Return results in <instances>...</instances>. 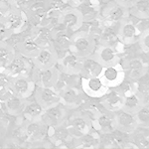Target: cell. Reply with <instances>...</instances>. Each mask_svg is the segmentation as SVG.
Listing matches in <instances>:
<instances>
[{"label":"cell","instance_id":"74e56055","mask_svg":"<svg viewBox=\"0 0 149 149\" xmlns=\"http://www.w3.org/2000/svg\"><path fill=\"white\" fill-rule=\"evenodd\" d=\"M118 86V91L120 92L123 97L129 95V93H133V88H134V84L132 83L130 79L126 78V79H122L121 81L119 83Z\"/></svg>","mask_w":149,"mask_h":149},{"label":"cell","instance_id":"f35d334b","mask_svg":"<svg viewBox=\"0 0 149 149\" xmlns=\"http://www.w3.org/2000/svg\"><path fill=\"white\" fill-rule=\"evenodd\" d=\"M23 37H24L23 32H11L10 34L6 37L5 41L11 47H13L14 49L16 50L18 45L20 44L21 41L23 40Z\"/></svg>","mask_w":149,"mask_h":149},{"label":"cell","instance_id":"f546056e","mask_svg":"<svg viewBox=\"0 0 149 149\" xmlns=\"http://www.w3.org/2000/svg\"><path fill=\"white\" fill-rule=\"evenodd\" d=\"M44 111V109L37 100L26 102V105L23 109L22 116L26 120H33V119H38L41 116V114Z\"/></svg>","mask_w":149,"mask_h":149},{"label":"cell","instance_id":"1f68e13d","mask_svg":"<svg viewBox=\"0 0 149 149\" xmlns=\"http://www.w3.org/2000/svg\"><path fill=\"white\" fill-rule=\"evenodd\" d=\"M135 81L134 86L136 88V93L142 97L149 95V73L145 72Z\"/></svg>","mask_w":149,"mask_h":149},{"label":"cell","instance_id":"e575fe53","mask_svg":"<svg viewBox=\"0 0 149 149\" xmlns=\"http://www.w3.org/2000/svg\"><path fill=\"white\" fill-rule=\"evenodd\" d=\"M50 12L61 13L69 6L68 0H45Z\"/></svg>","mask_w":149,"mask_h":149},{"label":"cell","instance_id":"8d00e7d4","mask_svg":"<svg viewBox=\"0 0 149 149\" xmlns=\"http://www.w3.org/2000/svg\"><path fill=\"white\" fill-rule=\"evenodd\" d=\"M33 0H6L10 8L25 12Z\"/></svg>","mask_w":149,"mask_h":149},{"label":"cell","instance_id":"7402d4cb","mask_svg":"<svg viewBox=\"0 0 149 149\" xmlns=\"http://www.w3.org/2000/svg\"><path fill=\"white\" fill-rule=\"evenodd\" d=\"M53 43L57 52L69 51L72 43V33L67 31L64 27L57 29L56 32H53Z\"/></svg>","mask_w":149,"mask_h":149},{"label":"cell","instance_id":"b9f144b4","mask_svg":"<svg viewBox=\"0 0 149 149\" xmlns=\"http://www.w3.org/2000/svg\"><path fill=\"white\" fill-rule=\"evenodd\" d=\"M11 84V78L8 76L5 71H0V92L10 88Z\"/></svg>","mask_w":149,"mask_h":149},{"label":"cell","instance_id":"60d3db41","mask_svg":"<svg viewBox=\"0 0 149 149\" xmlns=\"http://www.w3.org/2000/svg\"><path fill=\"white\" fill-rule=\"evenodd\" d=\"M139 45L141 47V50L144 52L149 53V30H146L144 32H141L139 36Z\"/></svg>","mask_w":149,"mask_h":149},{"label":"cell","instance_id":"5b68a950","mask_svg":"<svg viewBox=\"0 0 149 149\" xmlns=\"http://www.w3.org/2000/svg\"><path fill=\"white\" fill-rule=\"evenodd\" d=\"M60 23L67 31L73 34L81 28L84 20L80 10L77 7H67L60 13Z\"/></svg>","mask_w":149,"mask_h":149},{"label":"cell","instance_id":"9a60e30c","mask_svg":"<svg viewBox=\"0 0 149 149\" xmlns=\"http://www.w3.org/2000/svg\"><path fill=\"white\" fill-rule=\"evenodd\" d=\"M3 70L11 79L17 76H21V74H28L29 71H30L27 58L23 57L18 53Z\"/></svg>","mask_w":149,"mask_h":149},{"label":"cell","instance_id":"ab89813d","mask_svg":"<svg viewBox=\"0 0 149 149\" xmlns=\"http://www.w3.org/2000/svg\"><path fill=\"white\" fill-rule=\"evenodd\" d=\"M100 144L104 147H113L114 145H116L111 132H102V135L100 138Z\"/></svg>","mask_w":149,"mask_h":149},{"label":"cell","instance_id":"4316f807","mask_svg":"<svg viewBox=\"0 0 149 149\" xmlns=\"http://www.w3.org/2000/svg\"><path fill=\"white\" fill-rule=\"evenodd\" d=\"M125 9H126V7L122 6L121 4L115 2V3L105 7V8L100 9V11L105 10V13L102 14L103 17L105 19H107L109 22L116 23V22H120L122 19H124V16H125Z\"/></svg>","mask_w":149,"mask_h":149},{"label":"cell","instance_id":"4dcf8cb0","mask_svg":"<svg viewBox=\"0 0 149 149\" xmlns=\"http://www.w3.org/2000/svg\"><path fill=\"white\" fill-rule=\"evenodd\" d=\"M142 107V95L137 93H131L124 97L122 109L130 112H135L139 107Z\"/></svg>","mask_w":149,"mask_h":149},{"label":"cell","instance_id":"d6986e66","mask_svg":"<svg viewBox=\"0 0 149 149\" xmlns=\"http://www.w3.org/2000/svg\"><path fill=\"white\" fill-rule=\"evenodd\" d=\"M124 61L125 63L123 64L122 68L124 70L125 76L130 80H137L141 74L145 73V66L142 60L139 59V57L124 60Z\"/></svg>","mask_w":149,"mask_h":149},{"label":"cell","instance_id":"bcb514c9","mask_svg":"<svg viewBox=\"0 0 149 149\" xmlns=\"http://www.w3.org/2000/svg\"><path fill=\"white\" fill-rule=\"evenodd\" d=\"M2 103H3V100H2L1 97H0V109H2Z\"/></svg>","mask_w":149,"mask_h":149},{"label":"cell","instance_id":"7dc6e473","mask_svg":"<svg viewBox=\"0 0 149 149\" xmlns=\"http://www.w3.org/2000/svg\"><path fill=\"white\" fill-rule=\"evenodd\" d=\"M1 1H2V0H0V2H1Z\"/></svg>","mask_w":149,"mask_h":149},{"label":"cell","instance_id":"30bf717a","mask_svg":"<svg viewBox=\"0 0 149 149\" xmlns=\"http://www.w3.org/2000/svg\"><path fill=\"white\" fill-rule=\"evenodd\" d=\"M41 48L42 47L40 46L38 41L36 40L35 36L32 34L31 31H29V32L24 33L23 40L16 48V51H17L18 54L22 55L23 57L27 58V59H32L33 57H35L38 54Z\"/></svg>","mask_w":149,"mask_h":149},{"label":"cell","instance_id":"5bb4252c","mask_svg":"<svg viewBox=\"0 0 149 149\" xmlns=\"http://www.w3.org/2000/svg\"><path fill=\"white\" fill-rule=\"evenodd\" d=\"M123 95L119 91L110 90L100 97V104L104 109L110 112H115L123 107Z\"/></svg>","mask_w":149,"mask_h":149},{"label":"cell","instance_id":"7c38bea8","mask_svg":"<svg viewBox=\"0 0 149 149\" xmlns=\"http://www.w3.org/2000/svg\"><path fill=\"white\" fill-rule=\"evenodd\" d=\"M95 57L97 61L102 65L103 67L111 66V65H117L119 63V57L116 50L113 46L109 45L100 44L95 48L93 52Z\"/></svg>","mask_w":149,"mask_h":149},{"label":"cell","instance_id":"4fadbf2b","mask_svg":"<svg viewBox=\"0 0 149 149\" xmlns=\"http://www.w3.org/2000/svg\"><path fill=\"white\" fill-rule=\"evenodd\" d=\"M114 117L115 122H116V127L125 132L132 133L136 129V127H138L135 114L133 112L121 109L115 111Z\"/></svg>","mask_w":149,"mask_h":149},{"label":"cell","instance_id":"ee69618b","mask_svg":"<svg viewBox=\"0 0 149 149\" xmlns=\"http://www.w3.org/2000/svg\"><path fill=\"white\" fill-rule=\"evenodd\" d=\"M135 1L136 0H116L117 3L121 4L124 7H130L131 5H133Z\"/></svg>","mask_w":149,"mask_h":149},{"label":"cell","instance_id":"83f0119b","mask_svg":"<svg viewBox=\"0 0 149 149\" xmlns=\"http://www.w3.org/2000/svg\"><path fill=\"white\" fill-rule=\"evenodd\" d=\"M95 122L97 129L102 132H111L116 128L114 114L110 115L109 113H100L95 118Z\"/></svg>","mask_w":149,"mask_h":149},{"label":"cell","instance_id":"f6af8a7d","mask_svg":"<svg viewBox=\"0 0 149 149\" xmlns=\"http://www.w3.org/2000/svg\"><path fill=\"white\" fill-rule=\"evenodd\" d=\"M146 135H147V138L149 139V126L147 127V129H146Z\"/></svg>","mask_w":149,"mask_h":149},{"label":"cell","instance_id":"8992f818","mask_svg":"<svg viewBox=\"0 0 149 149\" xmlns=\"http://www.w3.org/2000/svg\"><path fill=\"white\" fill-rule=\"evenodd\" d=\"M32 64L35 68L47 69L57 66L59 61V56L54 46L41 48L38 54L31 59Z\"/></svg>","mask_w":149,"mask_h":149},{"label":"cell","instance_id":"cb8c5ba5","mask_svg":"<svg viewBox=\"0 0 149 149\" xmlns=\"http://www.w3.org/2000/svg\"><path fill=\"white\" fill-rule=\"evenodd\" d=\"M61 100L60 102L64 105L66 109H74L80 105L81 100V95L79 91H77L76 86H70L63 92L60 93Z\"/></svg>","mask_w":149,"mask_h":149},{"label":"cell","instance_id":"6da1fadb","mask_svg":"<svg viewBox=\"0 0 149 149\" xmlns=\"http://www.w3.org/2000/svg\"><path fill=\"white\" fill-rule=\"evenodd\" d=\"M97 44L95 39L92 34L79 30L72 34V43L70 51L76 53L81 57L92 56L95 52Z\"/></svg>","mask_w":149,"mask_h":149},{"label":"cell","instance_id":"7a4b0ae2","mask_svg":"<svg viewBox=\"0 0 149 149\" xmlns=\"http://www.w3.org/2000/svg\"><path fill=\"white\" fill-rule=\"evenodd\" d=\"M60 69L54 66L47 69H38L34 67V71L31 72V79L36 84V86H54L59 78Z\"/></svg>","mask_w":149,"mask_h":149},{"label":"cell","instance_id":"3957f363","mask_svg":"<svg viewBox=\"0 0 149 149\" xmlns=\"http://www.w3.org/2000/svg\"><path fill=\"white\" fill-rule=\"evenodd\" d=\"M10 88L13 93L27 100L34 95L36 84L31 79L30 74H21L11 79Z\"/></svg>","mask_w":149,"mask_h":149},{"label":"cell","instance_id":"7bdbcfd3","mask_svg":"<svg viewBox=\"0 0 149 149\" xmlns=\"http://www.w3.org/2000/svg\"><path fill=\"white\" fill-rule=\"evenodd\" d=\"M11 33L8 26L6 25L5 21L0 20V40H5L6 37Z\"/></svg>","mask_w":149,"mask_h":149},{"label":"cell","instance_id":"ba28073f","mask_svg":"<svg viewBox=\"0 0 149 149\" xmlns=\"http://www.w3.org/2000/svg\"><path fill=\"white\" fill-rule=\"evenodd\" d=\"M39 118L48 127L64 123V120L66 118V107L61 102H59L44 109Z\"/></svg>","mask_w":149,"mask_h":149},{"label":"cell","instance_id":"d6a6232c","mask_svg":"<svg viewBox=\"0 0 149 149\" xmlns=\"http://www.w3.org/2000/svg\"><path fill=\"white\" fill-rule=\"evenodd\" d=\"M130 7L133 8V13L139 18L149 16V0H136L133 5Z\"/></svg>","mask_w":149,"mask_h":149},{"label":"cell","instance_id":"44dd1931","mask_svg":"<svg viewBox=\"0 0 149 149\" xmlns=\"http://www.w3.org/2000/svg\"><path fill=\"white\" fill-rule=\"evenodd\" d=\"M25 98L19 97V95L12 93L10 97H8L3 102L4 103V109H5L7 114L12 115V116H19L22 114L23 109L26 105Z\"/></svg>","mask_w":149,"mask_h":149},{"label":"cell","instance_id":"836d02e7","mask_svg":"<svg viewBox=\"0 0 149 149\" xmlns=\"http://www.w3.org/2000/svg\"><path fill=\"white\" fill-rule=\"evenodd\" d=\"M135 118L137 121V125L141 127H148L149 126V107L142 105L141 107L134 112Z\"/></svg>","mask_w":149,"mask_h":149},{"label":"cell","instance_id":"52a82bcc","mask_svg":"<svg viewBox=\"0 0 149 149\" xmlns=\"http://www.w3.org/2000/svg\"><path fill=\"white\" fill-rule=\"evenodd\" d=\"M33 95L35 97V100H37L44 109L57 104L61 100L60 93L54 86H36Z\"/></svg>","mask_w":149,"mask_h":149},{"label":"cell","instance_id":"9c48e42d","mask_svg":"<svg viewBox=\"0 0 149 149\" xmlns=\"http://www.w3.org/2000/svg\"><path fill=\"white\" fill-rule=\"evenodd\" d=\"M81 88L92 98H100L107 91V86L100 77H86L81 80Z\"/></svg>","mask_w":149,"mask_h":149},{"label":"cell","instance_id":"e0dca14e","mask_svg":"<svg viewBox=\"0 0 149 149\" xmlns=\"http://www.w3.org/2000/svg\"><path fill=\"white\" fill-rule=\"evenodd\" d=\"M69 130L72 135L77 137H81L86 134L90 133L91 130V122L85 115H74L69 121Z\"/></svg>","mask_w":149,"mask_h":149},{"label":"cell","instance_id":"f1b7e54d","mask_svg":"<svg viewBox=\"0 0 149 149\" xmlns=\"http://www.w3.org/2000/svg\"><path fill=\"white\" fill-rule=\"evenodd\" d=\"M16 54L17 51L5 40H0V69L5 68Z\"/></svg>","mask_w":149,"mask_h":149},{"label":"cell","instance_id":"2e32d148","mask_svg":"<svg viewBox=\"0 0 149 149\" xmlns=\"http://www.w3.org/2000/svg\"><path fill=\"white\" fill-rule=\"evenodd\" d=\"M27 123L24 125V130L27 135V138L31 141H39L45 135L48 136V129L49 127L45 125L40 118L33 119V120H26Z\"/></svg>","mask_w":149,"mask_h":149},{"label":"cell","instance_id":"8fae6325","mask_svg":"<svg viewBox=\"0 0 149 149\" xmlns=\"http://www.w3.org/2000/svg\"><path fill=\"white\" fill-rule=\"evenodd\" d=\"M6 25L11 32H24L28 24V19L25 12L15 10L9 7L4 18Z\"/></svg>","mask_w":149,"mask_h":149},{"label":"cell","instance_id":"ffe728a7","mask_svg":"<svg viewBox=\"0 0 149 149\" xmlns=\"http://www.w3.org/2000/svg\"><path fill=\"white\" fill-rule=\"evenodd\" d=\"M119 27L120 22L114 23V25H107L102 28L100 34V44L109 45V46H115L119 42Z\"/></svg>","mask_w":149,"mask_h":149},{"label":"cell","instance_id":"484cf974","mask_svg":"<svg viewBox=\"0 0 149 149\" xmlns=\"http://www.w3.org/2000/svg\"><path fill=\"white\" fill-rule=\"evenodd\" d=\"M103 70V66L95 56H88L84 58L83 67L81 74H85V77H100Z\"/></svg>","mask_w":149,"mask_h":149},{"label":"cell","instance_id":"277c9868","mask_svg":"<svg viewBox=\"0 0 149 149\" xmlns=\"http://www.w3.org/2000/svg\"><path fill=\"white\" fill-rule=\"evenodd\" d=\"M84 57L77 55L76 53L67 51L58 61V67L60 71L68 74H81L83 67Z\"/></svg>","mask_w":149,"mask_h":149},{"label":"cell","instance_id":"d590c367","mask_svg":"<svg viewBox=\"0 0 149 149\" xmlns=\"http://www.w3.org/2000/svg\"><path fill=\"white\" fill-rule=\"evenodd\" d=\"M79 138V144L80 147H83V148H93L98 144V141L97 139H95V137L91 135L90 133L86 134L84 136H81V137H78Z\"/></svg>","mask_w":149,"mask_h":149},{"label":"cell","instance_id":"d4e9b609","mask_svg":"<svg viewBox=\"0 0 149 149\" xmlns=\"http://www.w3.org/2000/svg\"><path fill=\"white\" fill-rule=\"evenodd\" d=\"M72 136L73 135H72V133L70 132L69 128L65 126L64 123L49 127V129H48V137H50V139H51L55 144L68 143Z\"/></svg>","mask_w":149,"mask_h":149},{"label":"cell","instance_id":"ac0fdd59","mask_svg":"<svg viewBox=\"0 0 149 149\" xmlns=\"http://www.w3.org/2000/svg\"><path fill=\"white\" fill-rule=\"evenodd\" d=\"M117 65L103 67L102 74L100 77L102 78V80L103 81V83L105 84V86L107 88L109 86H117L122 79H123L122 69L119 68Z\"/></svg>","mask_w":149,"mask_h":149},{"label":"cell","instance_id":"603a6c76","mask_svg":"<svg viewBox=\"0 0 149 149\" xmlns=\"http://www.w3.org/2000/svg\"><path fill=\"white\" fill-rule=\"evenodd\" d=\"M139 29L135 23H133L129 19L124 18L120 21L119 27V38L125 43H131L137 37L140 36Z\"/></svg>","mask_w":149,"mask_h":149}]
</instances>
